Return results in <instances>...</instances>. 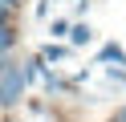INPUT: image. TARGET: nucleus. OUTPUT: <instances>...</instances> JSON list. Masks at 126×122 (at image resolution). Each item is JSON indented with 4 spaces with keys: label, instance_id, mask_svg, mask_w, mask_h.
Masks as SVG:
<instances>
[{
    "label": "nucleus",
    "instance_id": "obj_6",
    "mask_svg": "<svg viewBox=\"0 0 126 122\" xmlns=\"http://www.w3.org/2000/svg\"><path fill=\"white\" fill-rule=\"evenodd\" d=\"M49 33H53V37H69V20H53Z\"/></svg>",
    "mask_w": 126,
    "mask_h": 122
},
{
    "label": "nucleus",
    "instance_id": "obj_7",
    "mask_svg": "<svg viewBox=\"0 0 126 122\" xmlns=\"http://www.w3.org/2000/svg\"><path fill=\"white\" fill-rule=\"evenodd\" d=\"M110 122H126V106H122V110H118V114H114Z\"/></svg>",
    "mask_w": 126,
    "mask_h": 122
},
{
    "label": "nucleus",
    "instance_id": "obj_3",
    "mask_svg": "<svg viewBox=\"0 0 126 122\" xmlns=\"http://www.w3.org/2000/svg\"><path fill=\"white\" fill-rule=\"evenodd\" d=\"M69 41H73V45H90L94 29H90V24H69Z\"/></svg>",
    "mask_w": 126,
    "mask_h": 122
},
{
    "label": "nucleus",
    "instance_id": "obj_8",
    "mask_svg": "<svg viewBox=\"0 0 126 122\" xmlns=\"http://www.w3.org/2000/svg\"><path fill=\"white\" fill-rule=\"evenodd\" d=\"M0 24H8V8H4V4H0Z\"/></svg>",
    "mask_w": 126,
    "mask_h": 122
},
{
    "label": "nucleus",
    "instance_id": "obj_5",
    "mask_svg": "<svg viewBox=\"0 0 126 122\" xmlns=\"http://www.w3.org/2000/svg\"><path fill=\"white\" fill-rule=\"evenodd\" d=\"M65 53H69L65 45H49V49H45V61H61V57H65Z\"/></svg>",
    "mask_w": 126,
    "mask_h": 122
},
{
    "label": "nucleus",
    "instance_id": "obj_1",
    "mask_svg": "<svg viewBox=\"0 0 126 122\" xmlns=\"http://www.w3.org/2000/svg\"><path fill=\"white\" fill-rule=\"evenodd\" d=\"M25 94V73L20 65H4L0 69V106H16Z\"/></svg>",
    "mask_w": 126,
    "mask_h": 122
},
{
    "label": "nucleus",
    "instance_id": "obj_2",
    "mask_svg": "<svg viewBox=\"0 0 126 122\" xmlns=\"http://www.w3.org/2000/svg\"><path fill=\"white\" fill-rule=\"evenodd\" d=\"M98 61H102V65L110 61V69H122V65H126V49H122V45H102Z\"/></svg>",
    "mask_w": 126,
    "mask_h": 122
},
{
    "label": "nucleus",
    "instance_id": "obj_10",
    "mask_svg": "<svg viewBox=\"0 0 126 122\" xmlns=\"http://www.w3.org/2000/svg\"><path fill=\"white\" fill-rule=\"evenodd\" d=\"M4 65H8V61H4V57H0V69H4Z\"/></svg>",
    "mask_w": 126,
    "mask_h": 122
},
{
    "label": "nucleus",
    "instance_id": "obj_9",
    "mask_svg": "<svg viewBox=\"0 0 126 122\" xmlns=\"http://www.w3.org/2000/svg\"><path fill=\"white\" fill-rule=\"evenodd\" d=\"M0 4H4V8H12V4H16V0H0Z\"/></svg>",
    "mask_w": 126,
    "mask_h": 122
},
{
    "label": "nucleus",
    "instance_id": "obj_4",
    "mask_svg": "<svg viewBox=\"0 0 126 122\" xmlns=\"http://www.w3.org/2000/svg\"><path fill=\"white\" fill-rule=\"evenodd\" d=\"M12 41H16V37H12V29H8V24H0V53L12 49Z\"/></svg>",
    "mask_w": 126,
    "mask_h": 122
}]
</instances>
